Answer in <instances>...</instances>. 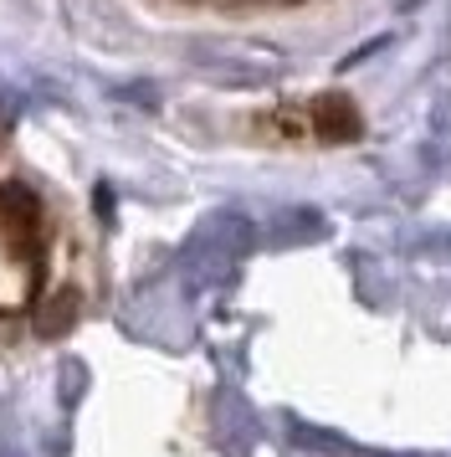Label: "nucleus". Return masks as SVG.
Returning a JSON list of instances; mask_svg holds the SVG:
<instances>
[{
    "instance_id": "1",
    "label": "nucleus",
    "mask_w": 451,
    "mask_h": 457,
    "mask_svg": "<svg viewBox=\"0 0 451 457\" xmlns=\"http://www.w3.org/2000/svg\"><path fill=\"white\" fill-rule=\"evenodd\" d=\"M0 237L11 242V252L20 262L41 268V206L31 190L0 186Z\"/></svg>"
},
{
    "instance_id": "2",
    "label": "nucleus",
    "mask_w": 451,
    "mask_h": 457,
    "mask_svg": "<svg viewBox=\"0 0 451 457\" xmlns=\"http://www.w3.org/2000/svg\"><path fill=\"white\" fill-rule=\"evenodd\" d=\"M308 119H313V134H318V139H339V145H344V139H359V129H365V124H359V108L348 104L344 93L318 98Z\"/></svg>"
}]
</instances>
